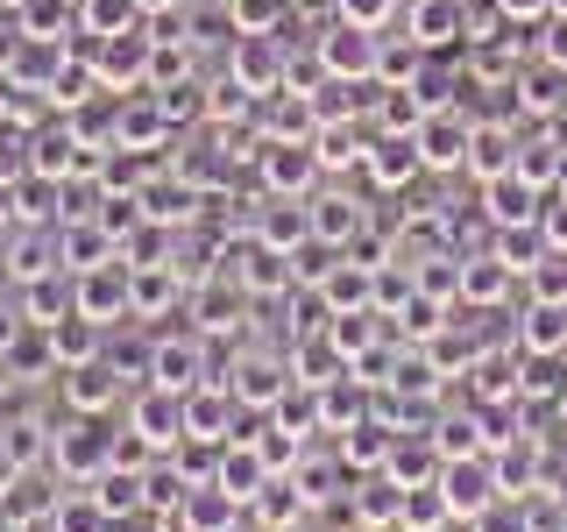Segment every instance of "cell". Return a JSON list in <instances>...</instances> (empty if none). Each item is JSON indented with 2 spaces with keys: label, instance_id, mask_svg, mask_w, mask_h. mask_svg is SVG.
<instances>
[{
  "label": "cell",
  "instance_id": "cell-1",
  "mask_svg": "<svg viewBox=\"0 0 567 532\" xmlns=\"http://www.w3.org/2000/svg\"><path fill=\"white\" fill-rule=\"evenodd\" d=\"M50 469H58L64 483H100V475L114 469V426L71 412L64 433H58V448H50Z\"/></svg>",
  "mask_w": 567,
  "mask_h": 532
},
{
  "label": "cell",
  "instance_id": "cell-2",
  "mask_svg": "<svg viewBox=\"0 0 567 532\" xmlns=\"http://www.w3.org/2000/svg\"><path fill=\"white\" fill-rule=\"evenodd\" d=\"M235 398L248 405V412H270V405L284 398V390L298 383V369H291V348H248L227 362V377H220Z\"/></svg>",
  "mask_w": 567,
  "mask_h": 532
},
{
  "label": "cell",
  "instance_id": "cell-3",
  "mask_svg": "<svg viewBox=\"0 0 567 532\" xmlns=\"http://www.w3.org/2000/svg\"><path fill=\"white\" fill-rule=\"evenodd\" d=\"M93 71H100V85L106 93H150V64H156V35H142V29H128V35H100L93 50Z\"/></svg>",
  "mask_w": 567,
  "mask_h": 532
},
{
  "label": "cell",
  "instance_id": "cell-4",
  "mask_svg": "<svg viewBox=\"0 0 567 532\" xmlns=\"http://www.w3.org/2000/svg\"><path fill=\"white\" fill-rule=\"evenodd\" d=\"M128 390H135V383L121 377V369L106 362V355H100V362H79V369H64V377H58L64 412H85V419H106L121 398H128Z\"/></svg>",
  "mask_w": 567,
  "mask_h": 532
},
{
  "label": "cell",
  "instance_id": "cell-5",
  "mask_svg": "<svg viewBox=\"0 0 567 532\" xmlns=\"http://www.w3.org/2000/svg\"><path fill=\"white\" fill-rule=\"evenodd\" d=\"M312 50L333 79H377L383 71V43H377V29H362V22H333L327 35H312Z\"/></svg>",
  "mask_w": 567,
  "mask_h": 532
},
{
  "label": "cell",
  "instance_id": "cell-6",
  "mask_svg": "<svg viewBox=\"0 0 567 532\" xmlns=\"http://www.w3.org/2000/svg\"><path fill=\"white\" fill-rule=\"evenodd\" d=\"M150 383H164V390H199V383H220L213 377V341L206 334H177V341H156V362H150Z\"/></svg>",
  "mask_w": 567,
  "mask_h": 532
},
{
  "label": "cell",
  "instance_id": "cell-7",
  "mask_svg": "<svg viewBox=\"0 0 567 532\" xmlns=\"http://www.w3.org/2000/svg\"><path fill=\"white\" fill-rule=\"evenodd\" d=\"M440 490H447V504H454V519L468 525V519H483V511L504 497V483H496V461L489 454H461L440 469Z\"/></svg>",
  "mask_w": 567,
  "mask_h": 532
},
{
  "label": "cell",
  "instance_id": "cell-8",
  "mask_svg": "<svg viewBox=\"0 0 567 532\" xmlns=\"http://www.w3.org/2000/svg\"><path fill=\"white\" fill-rule=\"evenodd\" d=\"M128 426L150 440L156 454H171L177 440H185V398H177V390H164V383H142L135 398H128Z\"/></svg>",
  "mask_w": 567,
  "mask_h": 532
},
{
  "label": "cell",
  "instance_id": "cell-9",
  "mask_svg": "<svg viewBox=\"0 0 567 532\" xmlns=\"http://www.w3.org/2000/svg\"><path fill=\"white\" fill-rule=\"evenodd\" d=\"M468 142H475V121L454 114V106H433L419 121V156L425 171H468Z\"/></svg>",
  "mask_w": 567,
  "mask_h": 532
},
{
  "label": "cell",
  "instance_id": "cell-10",
  "mask_svg": "<svg viewBox=\"0 0 567 532\" xmlns=\"http://www.w3.org/2000/svg\"><path fill=\"white\" fill-rule=\"evenodd\" d=\"M256 171H262V192H284V200H298V192H306L327 164H319L312 142H256Z\"/></svg>",
  "mask_w": 567,
  "mask_h": 532
},
{
  "label": "cell",
  "instance_id": "cell-11",
  "mask_svg": "<svg viewBox=\"0 0 567 532\" xmlns=\"http://www.w3.org/2000/svg\"><path fill=\"white\" fill-rule=\"evenodd\" d=\"M248 412V405L235 398L227 383H199V390H185V440H213V448H227V426H235Z\"/></svg>",
  "mask_w": 567,
  "mask_h": 532
},
{
  "label": "cell",
  "instance_id": "cell-12",
  "mask_svg": "<svg viewBox=\"0 0 567 532\" xmlns=\"http://www.w3.org/2000/svg\"><path fill=\"white\" fill-rule=\"evenodd\" d=\"M369 177H377L383 192H398V185H412V177L425 171V156H419V129L404 135V129H383V135H369Z\"/></svg>",
  "mask_w": 567,
  "mask_h": 532
},
{
  "label": "cell",
  "instance_id": "cell-13",
  "mask_svg": "<svg viewBox=\"0 0 567 532\" xmlns=\"http://www.w3.org/2000/svg\"><path fill=\"white\" fill-rule=\"evenodd\" d=\"M256 242H262V248H284V256H291L298 242H312V213H306V200L262 192V200H256Z\"/></svg>",
  "mask_w": 567,
  "mask_h": 532
},
{
  "label": "cell",
  "instance_id": "cell-14",
  "mask_svg": "<svg viewBox=\"0 0 567 532\" xmlns=\"http://www.w3.org/2000/svg\"><path fill=\"white\" fill-rule=\"evenodd\" d=\"M539 200V185H532L525 171H504V177H489L483 185V213H489V227H532L546 206H532Z\"/></svg>",
  "mask_w": 567,
  "mask_h": 532
},
{
  "label": "cell",
  "instance_id": "cell-15",
  "mask_svg": "<svg viewBox=\"0 0 567 532\" xmlns=\"http://www.w3.org/2000/svg\"><path fill=\"white\" fill-rule=\"evenodd\" d=\"M227 79L248 85V93H284V35H241L235 64H227Z\"/></svg>",
  "mask_w": 567,
  "mask_h": 532
},
{
  "label": "cell",
  "instance_id": "cell-16",
  "mask_svg": "<svg viewBox=\"0 0 567 532\" xmlns=\"http://www.w3.org/2000/svg\"><path fill=\"white\" fill-rule=\"evenodd\" d=\"M511 85H518V106H525V114H560V121H567V64H554L546 50H539V58H532Z\"/></svg>",
  "mask_w": 567,
  "mask_h": 532
},
{
  "label": "cell",
  "instance_id": "cell-17",
  "mask_svg": "<svg viewBox=\"0 0 567 532\" xmlns=\"http://www.w3.org/2000/svg\"><path fill=\"white\" fill-rule=\"evenodd\" d=\"M241 497H227L220 483H192V497H185V504H177V525H185V532H235L241 525Z\"/></svg>",
  "mask_w": 567,
  "mask_h": 532
},
{
  "label": "cell",
  "instance_id": "cell-18",
  "mask_svg": "<svg viewBox=\"0 0 567 532\" xmlns=\"http://www.w3.org/2000/svg\"><path fill=\"white\" fill-rule=\"evenodd\" d=\"M177 306H192V291H185V277H177L171 263L135 270V319H171Z\"/></svg>",
  "mask_w": 567,
  "mask_h": 532
},
{
  "label": "cell",
  "instance_id": "cell-19",
  "mask_svg": "<svg viewBox=\"0 0 567 532\" xmlns=\"http://www.w3.org/2000/svg\"><path fill=\"white\" fill-rule=\"evenodd\" d=\"M270 461H262L256 448H248V440H227V448H220V475H213V483H220L227 497H241V504H256V490L262 483H270Z\"/></svg>",
  "mask_w": 567,
  "mask_h": 532
},
{
  "label": "cell",
  "instance_id": "cell-20",
  "mask_svg": "<svg viewBox=\"0 0 567 532\" xmlns=\"http://www.w3.org/2000/svg\"><path fill=\"white\" fill-rule=\"evenodd\" d=\"M518 348L525 355H567V306H554V298H532L525 319H518Z\"/></svg>",
  "mask_w": 567,
  "mask_h": 532
},
{
  "label": "cell",
  "instance_id": "cell-21",
  "mask_svg": "<svg viewBox=\"0 0 567 532\" xmlns=\"http://www.w3.org/2000/svg\"><path fill=\"white\" fill-rule=\"evenodd\" d=\"M43 334H50V348H58V369H79V362H100L106 355V327L85 319V313L58 319V327H43Z\"/></svg>",
  "mask_w": 567,
  "mask_h": 532
},
{
  "label": "cell",
  "instance_id": "cell-22",
  "mask_svg": "<svg viewBox=\"0 0 567 532\" xmlns=\"http://www.w3.org/2000/svg\"><path fill=\"white\" fill-rule=\"evenodd\" d=\"M348 461H341V448L333 454H298V469H291V483H298V497H306V504H333V497L348 490Z\"/></svg>",
  "mask_w": 567,
  "mask_h": 532
},
{
  "label": "cell",
  "instance_id": "cell-23",
  "mask_svg": "<svg viewBox=\"0 0 567 532\" xmlns=\"http://www.w3.org/2000/svg\"><path fill=\"white\" fill-rule=\"evenodd\" d=\"M22 313H29V327H58V319L79 313V284H58V270L29 277L22 284Z\"/></svg>",
  "mask_w": 567,
  "mask_h": 532
},
{
  "label": "cell",
  "instance_id": "cell-24",
  "mask_svg": "<svg viewBox=\"0 0 567 532\" xmlns=\"http://www.w3.org/2000/svg\"><path fill=\"white\" fill-rule=\"evenodd\" d=\"M518 150H525V142L511 135L504 121H489V129H475V142H468V171H475V177H483V185H489V177L518 171Z\"/></svg>",
  "mask_w": 567,
  "mask_h": 532
},
{
  "label": "cell",
  "instance_id": "cell-25",
  "mask_svg": "<svg viewBox=\"0 0 567 532\" xmlns=\"http://www.w3.org/2000/svg\"><path fill=\"white\" fill-rule=\"evenodd\" d=\"M511 277H518V270H511L496 248H489V256H468V263H461V298H468V306H496V298H511Z\"/></svg>",
  "mask_w": 567,
  "mask_h": 532
},
{
  "label": "cell",
  "instance_id": "cell-26",
  "mask_svg": "<svg viewBox=\"0 0 567 532\" xmlns=\"http://www.w3.org/2000/svg\"><path fill=\"white\" fill-rule=\"evenodd\" d=\"M461 22H468V0H419V8H412V43L440 50L447 35L461 43Z\"/></svg>",
  "mask_w": 567,
  "mask_h": 532
},
{
  "label": "cell",
  "instance_id": "cell-27",
  "mask_svg": "<svg viewBox=\"0 0 567 532\" xmlns=\"http://www.w3.org/2000/svg\"><path fill=\"white\" fill-rule=\"evenodd\" d=\"M248 511H256V525H262V532H284V525L306 519V497H298L291 475H270V483L256 490V504H248Z\"/></svg>",
  "mask_w": 567,
  "mask_h": 532
},
{
  "label": "cell",
  "instance_id": "cell-28",
  "mask_svg": "<svg viewBox=\"0 0 567 532\" xmlns=\"http://www.w3.org/2000/svg\"><path fill=\"white\" fill-rule=\"evenodd\" d=\"M142 213H150V221L156 227H185L192 221V213H199V185H192V177H177V185H150V192H142Z\"/></svg>",
  "mask_w": 567,
  "mask_h": 532
},
{
  "label": "cell",
  "instance_id": "cell-29",
  "mask_svg": "<svg viewBox=\"0 0 567 532\" xmlns=\"http://www.w3.org/2000/svg\"><path fill=\"white\" fill-rule=\"evenodd\" d=\"M354 227H362V206H354V200H333V192H327V200H312V235H319V242L348 248Z\"/></svg>",
  "mask_w": 567,
  "mask_h": 532
},
{
  "label": "cell",
  "instance_id": "cell-30",
  "mask_svg": "<svg viewBox=\"0 0 567 532\" xmlns=\"http://www.w3.org/2000/svg\"><path fill=\"white\" fill-rule=\"evenodd\" d=\"M142 22V0H79V29L93 35H128Z\"/></svg>",
  "mask_w": 567,
  "mask_h": 532
},
{
  "label": "cell",
  "instance_id": "cell-31",
  "mask_svg": "<svg viewBox=\"0 0 567 532\" xmlns=\"http://www.w3.org/2000/svg\"><path fill=\"white\" fill-rule=\"evenodd\" d=\"M241 298H248V291H241ZM241 298H235V291L220 298V284H213V291H199V298H192V313H199V334H206V341H213V334H220V327H227V334L241 327V319H235V313H241Z\"/></svg>",
  "mask_w": 567,
  "mask_h": 532
},
{
  "label": "cell",
  "instance_id": "cell-32",
  "mask_svg": "<svg viewBox=\"0 0 567 532\" xmlns=\"http://www.w3.org/2000/svg\"><path fill=\"white\" fill-rule=\"evenodd\" d=\"M58 532H114L100 497H58Z\"/></svg>",
  "mask_w": 567,
  "mask_h": 532
},
{
  "label": "cell",
  "instance_id": "cell-33",
  "mask_svg": "<svg viewBox=\"0 0 567 532\" xmlns=\"http://www.w3.org/2000/svg\"><path fill=\"white\" fill-rule=\"evenodd\" d=\"M227 22L241 35H270L284 22V0H227Z\"/></svg>",
  "mask_w": 567,
  "mask_h": 532
},
{
  "label": "cell",
  "instance_id": "cell-34",
  "mask_svg": "<svg viewBox=\"0 0 567 532\" xmlns=\"http://www.w3.org/2000/svg\"><path fill=\"white\" fill-rule=\"evenodd\" d=\"M518 171L532 177V185H554V177H567V171H560V150H554V135L525 142V150H518Z\"/></svg>",
  "mask_w": 567,
  "mask_h": 532
},
{
  "label": "cell",
  "instance_id": "cell-35",
  "mask_svg": "<svg viewBox=\"0 0 567 532\" xmlns=\"http://www.w3.org/2000/svg\"><path fill=\"white\" fill-rule=\"evenodd\" d=\"M468 532H532V519H525V504H518V497H496L483 519H468Z\"/></svg>",
  "mask_w": 567,
  "mask_h": 532
},
{
  "label": "cell",
  "instance_id": "cell-36",
  "mask_svg": "<svg viewBox=\"0 0 567 532\" xmlns=\"http://www.w3.org/2000/svg\"><path fill=\"white\" fill-rule=\"evenodd\" d=\"M390 8H398V0H341V22H362V29H383V22H390Z\"/></svg>",
  "mask_w": 567,
  "mask_h": 532
},
{
  "label": "cell",
  "instance_id": "cell-37",
  "mask_svg": "<svg viewBox=\"0 0 567 532\" xmlns=\"http://www.w3.org/2000/svg\"><path fill=\"white\" fill-rule=\"evenodd\" d=\"M539 227H546V242H554V248H567V185L554 192V200H546V213H539Z\"/></svg>",
  "mask_w": 567,
  "mask_h": 532
},
{
  "label": "cell",
  "instance_id": "cell-38",
  "mask_svg": "<svg viewBox=\"0 0 567 532\" xmlns=\"http://www.w3.org/2000/svg\"><path fill=\"white\" fill-rule=\"evenodd\" d=\"M504 22H539V14H554V0H489Z\"/></svg>",
  "mask_w": 567,
  "mask_h": 532
},
{
  "label": "cell",
  "instance_id": "cell-39",
  "mask_svg": "<svg viewBox=\"0 0 567 532\" xmlns=\"http://www.w3.org/2000/svg\"><path fill=\"white\" fill-rule=\"evenodd\" d=\"M22 334H29V313H22V306H0V355L22 341Z\"/></svg>",
  "mask_w": 567,
  "mask_h": 532
},
{
  "label": "cell",
  "instance_id": "cell-40",
  "mask_svg": "<svg viewBox=\"0 0 567 532\" xmlns=\"http://www.w3.org/2000/svg\"><path fill=\"white\" fill-rule=\"evenodd\" d=\"M22 532H58V511H50V519H29Z\"/></svg>",
  "mask_w": 567,
  "mask_h": 532
},
{
  "label": "cell",
  "instance_id": "cell-41",
  "mask_svg": "<svg viewBox=\"0 0 567 532\" xmlns=\"http://www.w3.org/2000/svg\"><path fill=\"white\" fill-rule=\"evenodd\" d=\"M0 532H22V519H14V511H8V504H0Z\"/></svg>",
  "mask_w": 567,
  "mask_h": 532
},
{
  "label": "cell",
  "instance_id": "cell-42",
  "mask_svg": "<svg viewBox=\"0 0 567 532\" xmlns=\"http://www.w3.org/2000/svg\"><path fill=\"white\" fill-rule=\"evenodd\" d=\"M142 14H164V0H142Z\"/></svg>",
  "mask_w": 567,
  "mask_h": 532
},
{
  "label": "cell",
  "instance_id": "cell-43",
  "mask_svg": "<svg viewBox=\"0 0 567 532\" xmlns=\"http://www.w3.org/2000/svg\"><path fill=\"white\" fill-rule=\"evenodd\" d=\"M8 277H14V270H8V263H0V284H8Z\"/></svg>",
  "mask_w": 567,
  "mask_h": 532
},
{
  "label": "cell",
  "instance_id": "cell-44",
  "mask_svg": "<svg viewBox=\"0 0 567 532\" xmlns=\"http://www.w3.org/2000/svg\"><path fill=\"white\" fill-rule=\"evenodd\" d=\"M554 14H567V0H554Z\"/></svg>",
  "mask_w": 567,
  "mask_h": 532
}]
</instances>
